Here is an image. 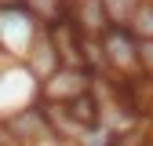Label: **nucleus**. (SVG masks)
Listing matches in <instances>:
<instances>
[{"mask_svg": "<svg viewBox=\"0 0 153 146\" xmlns=\"http://www.w3.org/2000/svg\"><path fill=\"white\" fill-rule=\"evenodd\" d=\"M102 55H106V66L117 69L120 77H128V80L142 77V69H139V36L128 26H106L102 29Z\"/></svg>", "mask_w": 153, "mask_h": 146, "instance_id": "nucleus-1", "label": "nucleus"}, {"mask_svg": "<svg viewBox=\"0 0 153 146\" xmlns=\"http://www.w3.org/2000/svg\"><path fill=\"white\" fill-rule=\"evenodd\" d=\"M33 29H36V15L26 4L0 7V48H7V51H29L33 48Z\"/></svg>", "mask_w": 153, "mask_h": 146, "instance_id": "nucleus-2", "label": "nucleus"}]
</instances>
